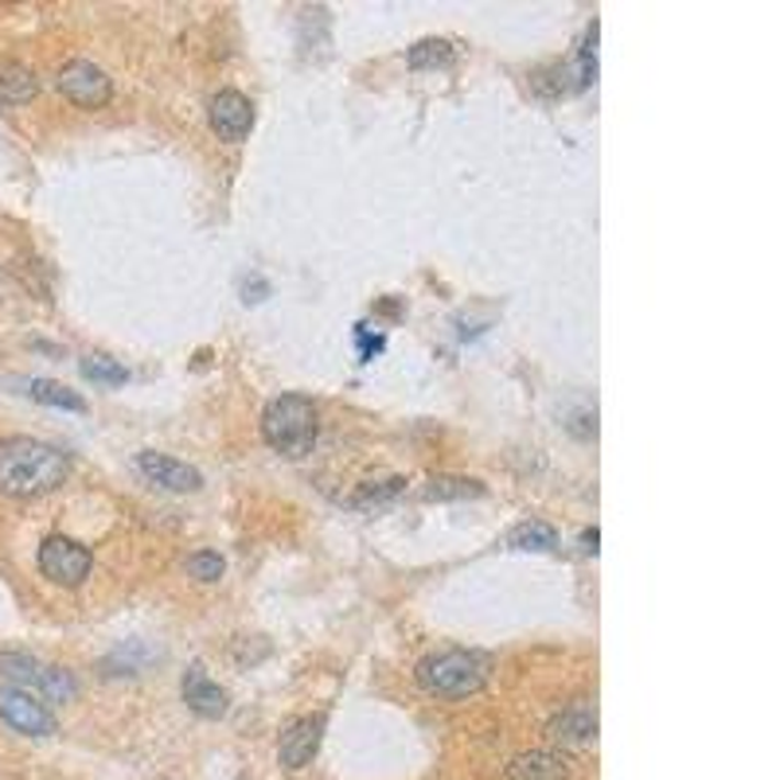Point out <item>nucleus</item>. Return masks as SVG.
Here are the masks:
<instances>
[{
    "label": "nucleus",
    "mask_w": 780,
    "mask_h": 780,
    "mask_svg": "<svg viewBox=\"0 0 780 780\" xmlns=\"http://www.w3.org/2000/svg\"><path fill=\"white\" fill-rule=\"evenodd\" d=\"M24 391L43 406H55V410H70V414H83L86 410V398L75 395L70 386L55 383V378H28Z\"/></svg>",
    "instance_id": "2eb2a0df"
},
{
    "label": "nucleus",
    "mask_w": 780,
    "mask_h": 780,
    "mask_svg": "<svg viewBox=\"0 0 780 780\" xmlns=\"http://www.w3.org/2000/svg\"><path fill=\"white\" fill-rule=\"evenodd\" d=\"M242 780H246V777H242Z\"/></svg>",
    "instance_id": "a878e982"
},
{
    "label": "nucleus",
    "mask_w": 780,
    "mask_h": 780,
    "mask_svg": "<svg viewBox=\"0 0 780 780\" xmlns=\"http://www.w3.org/2000/svg\"><path fill=\"white\" fill-rule=\"evenodd\" d=\"M597 542H601L597 527H593V531H582V550H585V554H597Z\"/></svg>",
    "instance_id": "393cba45"
},
{
    "label": "nucleus",
    "mask_w": 780,
    "mask_h": 780,
    "mask_svg": "<svg viewBox=\"0 0 780 780\" xmlns=\"http://www.w3.org/2000/svg\"><path fill=\"white\" fill-rule=\"evenodd\" d=\"M597 20H593L590 28H585V40H582V47H578V78H582V90L585 86H593L597 83Z\"/></svg>",
    "instance_id": "412c9836"
},
{
    "label": "nucleus",
    "mask_w": 780,
    "mask_h": 780,
    "mask_svg": "<svg viewBox=\"0 0 780 780\" xmlns=\"http://www.w3.org/2000/svg\"><path fill=\"white\" fill-rule=\"evenodd\" d=\"M40 95V78L24 63H0V102L4 106H24Z\"/></svg>",
    "instance_id": "4468645a"
},
{
    "label": "nucleus",
    "mask_w": 780,
    "mask_h": 780,
    "mask_svg": "<svg viewBox=\"0 0 780 780\" xmlns=\"http://www.w3.org/2000/svg\"><path fill=\"white\" fill-rule=\"evenodd\" d=\"M547 734L562 746H590L597 738V711L585 703H574L567 706L562 714H554L547 726Z\"/></svg>",
    "instance_id": "f8f14e48"
},
{
    "label": "nucleus",
    "mask_w": 780,
    "mask_h": 780,
    "mask_svg": "<svg viewBox=\"0 0 780 780\" xmlns=\"http://www.w3.org/2000/svg\"><path fill=\"white\" fill-rule=\"evenodd\" d=\"M507 780H570V761L554 749H531L507 765Z\"/></svg>",
    "instance_id": "ddd939ff"
},
{
    "label": "nucleus",
    "mask_w": 780,
    "mask_h": 780,
    "mask_svg": "<svg viewBox=\"0 0 780 780\" xmlns=\"http://www.w3.org/2000/svg\"><path fill=\"white\" fill-rule=\"evenodd\" d=\"M95 567V558L83 542L67 539V535H47L40 547V570L43 578H52L55 585H83L86 574Z\"/></svg>",
    "instance_id": "39448f33"
},
{
    "label": "nucleus",
    "mask_w": 780,
    "mask_h": 780,
    "mask_svg": "<svg viewBox=\"0 0 780 780\" xmlns=\"http://www.w3.org/2000/svg\"><path fill=\"white\" fill-rule=\"evenodd\" d=\"M317 406L305 395H282L266 406L262 414V438L274 453L282 457H309L312 446H317Z\"/></svg>",
    "instance_id": "7ed1b4c3"
},
{
    "label": "nucleus",
    "mask_w": 780,
    "mask_h": 780,
    "mask_svg": "<svg viewBox=\"0 0 780 780\" xmlns=\"http://www.w3.org/2000/svg\"><path fill=\"white\" fill-rule=\"evenodd\" d=\"M484 496L481 481H469V476H429L426 484V499H476Z\"/></svg>",
    "instance_id": "f3484780"
},
{
    "label": "nucleus",
    "mask_w": 780,
    "mask_h": 780,
    "mask_svg": "<svg viewBox=\"0 0 780 780\" xmlns=\"http://www.w3.org/2000/svg\"><path fill=\"white\" fill-rule=\"evenodd\" d=\"M406 488V481L403 476H391V481H371V484H363L360 488V496H355V507H378V504H386V499H395L398 492Z\"/></svg>",
    "instance_id": "4be33fe9"
},
{
    "label": "nucleus",
    "mask_w": 780,
    "mask_h": 780,
    "mask_svg": "<svg viewBox=\"0 0 780 780\" xmlns=\"http://www.w3.org/2000/svg\"><path fill=\"white\" fill-rule=\"evenodd\" d=\"M414 675H418L421 691H429V695L469 699L488 683L492 660L484 652H469V648H446V652L426 656Z\"/></svg>",
    "instance_id": "f03ea898"
},
{
    "label": "nucleus",
    "mask_w": 780,
    "mask_h": 780,
    "mask_svg": "<svg viewBox=\"0 0 780 780\" xmlns=\"http://www.w3.org/2000/svg\"><path fill=\"white\" fill-rule=\"evenodd\" d=\"M180 691H184V703H188L191 711L199 714V718H223V714H227V691L219 683H211V679H207V671L199 668V663H191V668H188Z\"/></svg>",
    "instance_id": "9b49d317"
},
{
    "label": "nucleus",
    "mask_w": 780,
    "mask_h": 780,
    "mask_svg": "<svg viewBox=\"0 0 780 780\" xmlns=\"http://www.w3.org/2000/svg\"><path fill=\"white\" fill-rule=\"evenodd\" d=\"M55 86H59V95L67 98V102L83 106V110H98V106H106L113 95L110 75L90 59H75V63H67V67H59Z\"/></svg>",
    "instance_id": "423d86ee"
},
{
    "label": "nucleus",
    "mask_w": 780,
    "mask_h": 780,
    "mask_svg": "<svg viewBox=\"0 0 780 780\" xmlns=\"http://www.w3.org/2000/svg\"><path fill=\"white\" fill-rule=\"evenodd\" d=\"M70 472L63 449L35 438H0V496L32 499L55 492Z\"/></svg>",
    "instance_id": "f257e3e1"
},
{
    "label": "nucleus",
    "mask_w": 780,
    "mask_h": 780,
    "mask_svg": "<svg viewBox=\"0 0 780 780\" xmlns=\"http://www.w3.org/2000/svg\"><path fill=\"white\" fill-rule=\"evenodd\" d=\"M507 542H512L515 550H558V531L550 524L531 519V524L515 527V531L507 535Z\"/></svg>",
    "instance_id": "a211bd4d"
},
{
    "label": "nucleus",
    "mask_w": 780,
    "mask_h": 780,
    "mask_svg": "<svg viewBox=\"0 0 780 780\" xmlns=\"http://www.w3.org/2000/svg\"><path fill=\"white\" fill-rule=\"evenodd\" d=\"M0 671L12 679V686L28 691L35 699H52V703H70L78 695V683L70 671L63 668H52V663H40L32 656H17V652H4L0 656Z\"/></svg>",
    "instance_id": "20e7f679"
},
{
    "label": "nucleus",
    "mask_w": 780,
    "mask_h": 780,
    "mask_svg": "<svg viewBox=\"0 0 780 780\" xmlns=\"http://www.w3.org/2000/svg\"><path fill=\"white\" fill-rule=\"evenodd\" d=\"M531 86L542 98H567L574 90H582V78L570 63H554V67H542L539 75L531 78Z\"/></svg>",
    "instance_id": "dca6fc26"
},
{
    "label": "nucleus",
    "mask_w": 780,
    "mask_h": 780,
    "mask_svg": "<svg viewBox=\"0 0 780 780\" xmlns=\"http://www.w3.org/2000/svg\"><path fill=\"white\" fill-rule=\"evenodd\" d=\"M320 738H325V714H309V718H293L277 738V761L289 772L305 769L317 757Z\"/></svg>",
    "instance_id": "6e6552de"
},
{
    "label": "nucleus",
    "mask_w": 780,
    "mask_h": 780,
    "mask_svg": "<svg viewBox=\"0 0 780 780\" xmlns=\"http://www.w3.org/2000/svg\"><path fill=\"white\" fill-rule=\"evenodd\" d=\"M207 118H211V129L223 141H242L250 129H254V106H250V98L239 95V90H223V95L211 98Z\"/></svg>",
    "instance_id": "1a4fd4ad"
},
{
    "label": "nucleus",
    "mask_w": 780,
    "mask_h": 780,
    "mask_svg": "<svg viewBox=\"0 0 780 780\" xmlns=\"http://www.w3.org/2000/svg\"><path fill=\"white\" fill-rule=\"evenodd\" d=\"M0 718L28 738H52L55 734V714L20 686H0Z\"/></svg>",
    "instance_id": "0eeeda50"
},
{
    "label": "nucleus",
    "mask_w": 780,
    "mask_h": 780,
    "mask_svg": "<svg viewBox=\"0 0 780 780\" xmlns=\"http://www.w3.org/2000/svg\"><path fill=\"white\" fill-rule=\"evenodd\" d=\"M188 570H191V578H199V582H219L227 562L219 554H211V550H199V554L188 558Z\"/></svg>",
    "instance_id": "5701e85b"
},
{
    "label": "nucleus",
    "mask_w": 780,
    "mask_h": 780,
    "mask_svg": "<svg viewBox=\"0 0 780 780\" xmlns=\"http://www.w3.org/2000/svg\"><path fill=\"white\" fill-rule=\"evenodd\" d=\"M355 336H360V355H363V363H367V360H375V355L386 348V340H383V336H378V332H371L367 325H360V328H355Z\"/></svg>",
    "instance_id": "b1692460"
},
{
    "label": "nucleus",
    "mask_w": 780,
    "mask_h": 780,
    "mask_svg": "<svg viewBox=\"0 0 780 780\" xmlns=\"http://www.w3.org/2000/svg\"><path fill=\"white\" fill-rule=\"evenodd\" d=\"M78 371H83V378H90V383H106V386H118V383H125V378H129V371L121 367L113 355H102V352L83 355Z\"/></svg>",
    "instance_id": "aec40b11"
},
{
    "label": "nucleus",
    "mask_w": 780,
    "mask_h": 780,
    "mask_svg": "<svg viewBox=\"0 0 780 780\" xmlns=\"http://www.w3.org/2000/svg\"><path fill=\"white\" fill-rule=\"evenodd\" d=\"M138 469L145 472L149 481L161 484V488H168V492H196L199 484H204L199 469H191V464L176 461V457H168V453H153V449L138 457Z\"/></svg>",
    "instance_id": "9d476101"
},
{
    "label": "nucleus",
    "mask_w": 780,
    "mask_h": 780,
    "mask_svg": "<svg viewBox=\"0 0 780 780\" xmlns=\"http://www.w3.org/2000/svg\"><path fill=\"white\" fill-rule=\"evenodd\" d=\"M410 67L414 70H426V67H449V63L457 59V52H453V43L449 40H421V43H414L410 47Z\"/></svg>",
    "instance_id": "6ab92c4d"
}]
</instances>
